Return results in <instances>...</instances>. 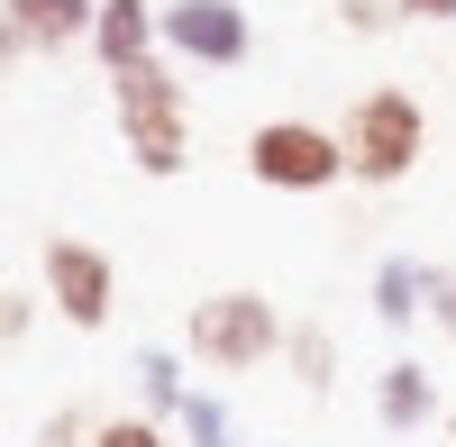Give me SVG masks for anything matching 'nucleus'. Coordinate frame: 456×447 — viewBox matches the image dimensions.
Returning <instances> with one entry per match:
<instances>
[{"label":"nucleus","mask_w":456,"mask_h":447,"mask_svg":"<svg viewBox=\"0 0 456 447\" xmlns=\"http://www.w3.org/2000/svg\"><path fill=\"white\" fill-rule=\"evenodd\" d=\"M110 110H119V146H128L137 174L174 183L183 165H192V92H183V73L165 55L110 73Z\"/></svg>","instance_id":"nucleus-1"},{"label":"nucleus","mask_w":456,"mask_h":447,"mask_svg":"<svg viewBox=\"0 0 456 447\" xmlns=\"http://www.w3.org/2000/svg\"><path fill=\"white\" fill-rule=\"evenodd\" d=\"M338 146H347V174L365 183V192H393V183L420 174L429 156V110L411 83H374L347 101V119H338Z\"/></svg>","instance_id":"nucleus-2"},{"label":"nucleus","mask_w":456,"mask_h":447,"mask_svg":"<svg viewBox=\"0 0 456 447\" xmlns=\"http://www.w3.org/2000/svg\"><path fill=\"white\" fill-rule=\"evenodd\" d=\"M283 311L265 302L256 283H228V292H201L192 320H183V356L210 365V375H256V365L283 356Z\"/></svg>","instance_id":"nucleus-3"},{"label":"nucleus","mask_w":456,"mask_h":447,"mask_svg":"<svg viewBox=\"0 0 456 447\" xmlns=\"http://www.w3.org/2000/svg\"><path fill=\"white\" fill-rule=\"evenodd\" d=\"M247 174L265 192H329V183H347V146L320 119H265L247 128Z\"/></svg>","instance_id":"nucleus-4"},{"label":"nucleus","mask_w":456,"mask_h":447,"mask_svg":"<svg viewBox=\"0 0 456 447\" xmlns=\"http://www.w3.org/2000/svg\"><path fill=\"white\" fill-rule=\"evenodd\" d=\"M37 274H46V311H55L64 329H110V311H119V265H110V247H92V238H46Z\"/></svg>","instance_id":"nucleus-5"},{"label":"nucleus","mask_w":456,"mask_h":447,"mask_svg":"<svg viewBox=\"0 0 456 447\" xmlns=\"http://www.w3.org/2000/svg\"><path fill=\"white\" fill-rule=\"evenodd\" d=\"M247 46H256V28H247L238 0H165V10H156V55L165 64L228 73V64H247Z\"/></svg>","instance_id":"nucleus-6"},{"label":"nucleus","mask_w":456,"mask_h":447,"mask_svg":"<svg viewBox=\"0 0 456 447\" xmlns=\"http://www.w3.org/2000/svg\"><path fill=\"white\" fill-rule=\"evenodd\" d=\"M92 10L101 0H0V28L19 55H64V46H92Z\"/></svg>","instance_id":"nucleus-7"},{"label":"nucleus","mask_w":456,"mask_h":447,"mask_svg":"<svg viewBox=\"0 0 456 447\" xmlns=\"http://www.w3.org/2000/svg\"><path fill=\"white\" fill-rule=\"evenodd\" d=\"M438 411H447V402H438V375H429L420 356H393L384 375H374V420H384L393 438H411V429H429Z\"/></svg>","instance_id":"nucleus-8"},{"label":"nucleus","mask_w":456,"mask_h":447,"mask_svg":"<svg viewBox=\"0 0 456 447\" xmlns=\"http://www.w3.org/2000/svg\"><path fill=\"white\" fill-rule=\"evenodd\" d=\"M92 55H101V73L146 64L156 55V0H101L92 10Z\"/></svg>","instance_id":"nucleus-9"},{"label":"nucleus","mask_w":456,"mask_h":447,"mask_svg":"<svg viewBox=\"0 0 456 447\" xmlns=\"http://www.w3.org/2000/svg\"><path fill=\"white\" fill-rule=\"evenodd\" d=\"M283 365H292V384L311 393V402L338 393V338H329L320 320H292V329H283Z\"/></svg>","instance_id":"nucleus-10"},{"label":"nucleus","mask_w":456,"mask_h":447,"mask_svg":"<svg viewBox=\"0 0 456 447\" xmlns=\"http://www.w3.org/2000/svg\"><path fill=\"white\" fill-rule=\"evenodd\" d=\"M374 320L384 329L420 320V256H384V265H374Z\"/></svg>","instance_id":"nucleus-11"},{"label":"nucleus","mask_w":456,"mask_h":447,"mask_svg":"<svg viewBox=\"0 0 456 447\" xmlns=\"http://www.w3.org/2000/svg\"><path fill=\"white\" fill-rule=\"evenodd\" d=\"M128 375H137V393H146V420H174V411H183V393H192V384H183V356H174V347H137Z\"/></svg>","instance_id":"nucleus-12"},{"label":"nucleus","mask_w":456,"mask_h":447,"mask_svg":"<svg viewBox=\"0 0 456 447\" xmlns=\"http://www.w3.org/2000/svg\"><path fill=\"white\" fill-rule=\"evenodd\" d=\"M174 429H183V447H238V420H228V402H219V393H183Z\"/></svg>","instance_id":"nucleus-13"},{"label":"nucleus","mask_w":456,"mask_h":447,"mask_svg":"<svg viewBox=\"0 0 456 447\" xmlns=\"http://www.w3.org/2000/svg\"><path fill=\"white\" fill-rule=\"evenodd\" d=\"M420 320L456 347V265H429V256H420Z\"/></svg>","instance_id":"nucleus-14"},{"label":"nucleus","mask_w":456,"mask_h":447,"mask_svg":"<svg viewBox=\"0 0 456 447\" xmlns=\"http://www.w3.org/2000/svg\"><path fill=\"white\" fill-rule=\"evenodd\" d=\"M92 447H174V429L146 420V411H110V420L92 429Z\"/></svg>","instance_id":"nucleus-15"},{"label":"nucleus","mask_w":456,"mask_h":447,"mask_svg":"<svg viewBox=\"0 0 456 447\" xmlns=\"http://www.w3.org/2000/svg\"><path fill=\"white\" fill-rule=\"evenodd\" d=\"M338 28H347V37H393L402 0H338Z\"/></svg>","instance_id":"nucleus-16"},{"label":"nucleus","mask_w":456,"mask_h":447,"mask_svg":"<svg viewBox=\"0 0 456 447\" xmlns=\"http://www.w3.org/2000/svg\"><path fill=\"white\" fill-rule=\"evenodd\" d=\"M92 411H83V402H64V411H46V420H37V447H92Z\"/></svg>","instance_id":"nucleus-17"},{"label":"nucleus","mask_w":456,"mask_h":447,"mask_svg":"<svg viewBox=\"0 0 456 447\" xmlns=\"http://www.w3.org/2000/svg\"><path fill=\"white\" fill-rule=\"evenodd\" d=\"M28 329H37V302H28L19 283H0V356H10V347L28 338Z\"/></svg>","instance_id":"nucleus-18"},{"label":"nucleus","mask_w":456,"mask_h":447,"mask_svg":"<svg viewBox=\"0 0 456 447\" xmlns=\"http://www.w3.org/2000/svg\"><path fill=\"white\" fill-rule=\"evenodd\" d=\"M402 28H456V0H402Z\"/></svg>","instance_id":"nucleus-19"},{"label":"nucleus","mask_w":456,"mask_h":447,"mask_svg":"<svg viewBox=\"0 0 456 447\" xmlns=\"http://www.w3.org/2000/svg\"><path fill=\"white\" fill-rule=\"evenodd\" d=\"M438 438H447V447H456V402H447V411H438Z\"/></svg>","instance_id":"nucleus-20"},{"label":"nucleus","mask_w":456,"mask_h":447,"mask_svg":"<svg viewBox=\"0 0 456 447\" xmlns=\"http://www.w3.org/2000/svg\"><path fill=\"white\" fill-rule=\"evenodd\" d=\"M10 55H19V46H10V28H0V64H10Z\"/></svg>","instance_id":"nucleus-21"}]
</instances>
